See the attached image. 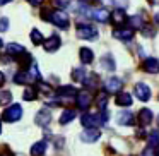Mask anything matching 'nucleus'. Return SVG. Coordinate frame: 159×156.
Instances as JSON below:
<instances>
[{
	"mask_svg": "<svg viewBox=\"0 0 159 156\" xmlns=\"http://www.w3.org/2000/svg\"><path fill=\"white\" fill-rule=\"evenodd\" d=\"M128 22H130L132 29H144V26H145L144 19H142L140 16H132V17L128 19Z\"/></svg>",
	"mask_w": 159,
	"mask_h": 156,
	"instance_id": "nucleus-24",
	"label": "nucleus"
},
{
	"mask_svg": "<svg viewBox=\"0 0 159 156\" xmlns=\"http://www.w3.org/2000/svg\"><path fill=\"white\" fill-rule=\"evenodd\" d=\"M157 156H159V149H157Z\"/></svg>",
	"mask_w": 159,
	"mask_h": 156,
	"instance_id": "nucleus-44",
	"label": "nucleus"
},
{
	"mask_svg": "<svg viewBox=\"0 0 159 156\" xmlns=\"http://www.w3.org/2000/svg\"><path fill=\"white\" fill-rule=\"evenodd\" d=\"M116 122L120 125H134L135 124V118H134V115H132L130 111H121V113H118Z\"/></svg>",
	"mask_w": 159,
	"mask_h": 156,
	"instance_id": "nucleus-14",
	"label": "nucleus"
},
{
	"mask_svg": "<svg viewBox=\"0 0 159 156\" xmlns=\"http://www.w3.org/2000/svg\"><path fill=\"white\" fill-rule=\"evenodd\" d=\"M58 96L60 98H77V89L72 86H62L58 89Z\"/></svg>",
	"mask_w": 159,
	"mask_h": 156,
	"instance_id": "nucleus-17",
	"label": "nucleus"
},
{
	"mask_svg": "<svg viewBox=\"0 0 159 156\" xmlns=\"http://www.w3.org/2000/svg\"><path fill=\"white\" fill-rule=\"evenodd\" d=\"M2 117H4L5 122H17V120H21V117H22V108H21V105H17V103L11 105L7 110H4Z\"/></svg>",
	"mask_w": 159,
	"mask_h": 156,
	"instance_id": "nucleus-2",
	"label": "nucleus"
},
{
	"mask_svg": "<svg viewBox=\"0 0 159 156\" xmlns=\"http://www.w3.org/2000/svg\"><path fill=\"white\" fill-rule=\"evenodd\" d=\"M12 81H14V84H28V83H31V77H29L28 70H19Z\"/></svg>",
	"mask_w": 159,
	"mask_h": 156,
	"instance_id": "nucleus-19",
	"label": "nucleus"
},
{
	"mask_svg": "<svg viewBox=\"0 0 159 156\" xmlns=\"http://www.w3.org/2000/svg\"><path fill=\"white\" fill-rule=\"evenodd\" d=\"M106 101H108L106 93H99L96 96V103H98V108H99V110H104V108H106Z\"/></svg>",
	"mask_w": 159,
	"mask_h": 156,
	"instance_id": "nucleus-28",
	"label": "nucleus"
},
{
	"mask_svg": "<svg viewBox=\"0 0 159 156\" xmlns=\"http://www.w3.org/2000/svg\"><path fill=\"white\" fill-rule=\"evenodd\" d=\"M2 46H4V41H2V38H0V48H2Z\"/></svg>",
	"mask_w": 159,
	"mask_h": 156,
	"instance_id": "nucleus-41",
	"label": "nucleus"
},
{
	"mask_svg": "<svg viewBox=\"0 0 159 156\" xmlns=\"http://www.w3.org/2000/svg\"><path fill=\"white\" fill-rule=\"evenodd\" d=\"M113 36L116 40H123V41H127V40H132V36H134V29L132 28H116L113 31Z\"/></svg>",
	"mask_w": 159,
	"mask_h": 156,
	"instance_id": "nucleus-10",
	"label": "nucleus"
},
{
	"mask_svg": "<svg viewBox=\"0 0 159 156\" xmlns=\"http://www.w3.org/2000/svg\"><path fill=\"white\" fill-rule=\"evenodd\" d=\"M5 50H7L9 55H14V57H19V55H24V53H26L24 46H21L19 43H9Z\"/></svg>",
	"mask_w": 159,
	"mask_h": 156,
	"instance_id": "nucleus-16",
	"label": "nucleus"
},
{
	"mask_svg": "<svg viewBox=\"0 0 159 156\" xmlns=\"http://www.w3.org/2000/svg\"><path fill=\"white\" fill-rule=\"evenodd\" d=\"M145 72L149 74H157L159 72V60L157 59H145L144 64H142Z\"/></svg>",
	"mask_w": 159,
	"mask_h": 156,
	"instance_id": "nucleus-11",
	"label": "nucleus"
},
{
	"mask_svg": "<svg viewBox=\"0 0 159 156\" xmlns=\"http://www.w3.org/2000/svg\"><path fill=\"white\" fill-rule=\"evenodd\" d=\"M36 124L41 125V127H46V125L52 122V113H50V110H46V108H43V110L38 111V115H36Z\"/></svg>",
	"mask_w": 159,
	"mask_h": 156,
	"instance_id": "nucleus-9",
	"label": "nucleus"
},
{
	"mask_svg": "<svg viewBox=\"0 0 159 156\" xmlns=\"http://www.w3.org/2000/svg\"><path fill=\"white\" fill-rule=\"evenodd\" d=\"M45 151H46V142L38 141L36 144H33V148H31V156H43Z\"/></svg>",
	"mask_w": 159,
	"mask_h": 156,
	"instance_id": "nucleus-20",
	"label": "nucleus"
},
{
	"mask_svg": "<svg viewBox=\"0 0 159 156\" xmlns=\"http://www.w3.org/2000/svg\"><path fill=\"white\" fill-rule=\"evenodd\" d=\"M125 21H128L127 12H125L123 9H116V11L113 12V22H116V24H123Z\"/></svg>",
	"mask_w": 159,
	"mask_h": 156,
	"instance_id": "nucleus-23",
	"label": "nucleus"
},
{
	"mask_svg": "<svg viewBox=\"0 0 159 156\" xmlns=\"http://www.w3.org/2000/svg\"><path fill=\"white\" fill-rule=\"evenodd\" d=\"M154 19H156V24H159V12H156V16H154Z\"/></svg>",
	"mask_w": 159,
	"mask_h": 156,
	"instance_id": "nucleus-40",
	"label": "nucleus"
},
{
	"mask_svg": "<svg viewBox=\"0 0 159 156\" xmlns=\"http://www.w3.org/2000/svg\"><path fill=\"white\" fill-rule=\"evenodd\" d=\"M80 122H82V125L87 129H98L101 124H104L103 117H101L99 113H84L82 117H80Z\"/></svg>",
	"mask_w": 159,
	"mask_h": 156,
	"instance_id": "nucleus-1",
	"label": "nucleus"
},
{
	"mask_svg": "<svg viewBox=\"0 0 159 156\" xmlns=\"http://www.w3.org/2000/svg\"><path fill=\"white\" fill-rule=\"evenodd\" d=\"M77 36L82 40H96L98 31L89 24H79L77 26Z\"/></svg>",
	"mask_w": 159,
	"mask_h": 156,
	"instance_id": "nucleus-4",
	"label": "nucleus"
},
{
	"mask_svg": "<svg viewBox=\"0 0 159 156\" xmlns=\"http://www.w3.org/2000/svg\"><path fill=\"white\" fill-rule=\"evenodd\" d=\"M31 41H33V45H41L43 43V36L38 29H33L31 31Z\"/></svg>",
	"mask_w": 159,
	"mask_h": 156,
	"instance_id": "nucleus-30",
	"label": "nucleus"
},
{
	"mask_svg": "<svg viewBox=\"0 0 159 156\" xmlns=\"http://www.w3.org/2000/svg\"><path fill=\"white\" fill-rule=\"evenodd\" d=\"M142 33H144V35L149 38V36H152V35H154V29H152L151 26H144V29H142Z\"/></svg>",
	"mask_w": 159,
	"mask_h": 156,
	"instance_id": "nucleus-36",
	"label": "nucleus"
},
{
	"mask_svg": "<svg viewBox=\"0 0 159 156\" xmlns=\"http://www.w3.org/2000/svg\"><path fill=\"white\" fill-rule=\"evenodd\" d=\"M93 17L99 22H108L110 21V12H108L106 9H98V11L93 12Z\"/></svg>",
	"mask_w": 159,
	"mask_h": 156,
	"instance_id": "nucleus-21",
	"label": "nucleus"
},
{
	"mask_svg": "<svg viewBox=\"0 0 159 156\" xmlns=\"http://www.w3.org/2000/svg\"><path fill=\"white\" fill-rule=\"evenodd\" d=\"M28 72H29V77H31V83L39 81V72H38V67H36V64H31V70H28Z\"/></svg>",
	"mask_w": 159,
	"mask_h": 156,
	"instance_id": "nucleus-31",
	"label": "nucleus"
},
{
	"mask_svg": "<svg viewBox=\"0 0 159 156\" xmlns=\"http://www.w3.org/2000/svg\"><path fill=\"white\" fill-rule=\"evenodd\" d=\"M60 43H62L60 36L58 35H52L46 41H43V46H45L46 52H57V50L60 48Z\"/></svg>",
	"mask_w": 159,
	"mask_h": 156,
	"instance_id": "nucleus-6",
	"label": "nucleus"
},
{
	"mask_svg": "<svg viewBox=\"0 0 159 156\" xmlns=\"http://www.w3.org/2000/svg\"><path fill=\"white\" fill-rule=\"evenodd\" d=\"M5 103H11V93L9 91H2L0 93V105H5Z\"/></svg>",
	"mask_w": 159,
	"mask_h": 156,
	"instance_id": "nucleus-34",
	"label": "nucleus"
},
{
	"mask_svg": "<svg viewBox=\"0 0 159 156\" xmlns=\"http://www.w3.org/2000/svg\"><path fill=\"white\" fill-rule=\"evenodd\" d=\"M4 81H5V77H4V74L0 72V86H2V84H4Z\"/></svg>",
	"mask_w": 159,
	"mask_h": 156,
	"instance_id": "nucleus-39",
	"label": "nucleus"
},
{
	"mask_svg": "<svg viewBox=\"0 0 159 156\" xmlns=\"http://www.w3.org/2000/svg\"><path fill=\"white\" fill-rule=\"evenodd\" d=\"M50 22H53L55 26H58L62 29H67L69 28V16L62 11H53L52 17H50Z\"/></svg>",
	"mask_w": 159,
	"mask_h": 156,
	"instance_id": "nucleus-3",
	"label": "nucleus"
},
{
	"mask_svg": "<svg viewBox=\"0 0 159 156\" xmlns=\"http://www.w3.org/2000/svg\"><path fill=\"white\" fill-rule=\"evenodd\" d=\"M55 5H58V7H62V9H65L67 5H69V2H60V0H57L55 2Z\"/></svg>",
	"mask_w": 159,
	"mask_h": 156,
	"instance_id": "nucleus-38",
	"label": "nucleus"
},
{
	"mask_svg": "<svg viewBox=\"0 0 159 156\" xmlns=\"http://www.w3.org/2000/svg\"><path fill=\"white\" fill-rule=\"evenodd\" d=\"M101 65H103L104 69H108V70H113V69H115V64H113V59H111V55L103 57V59H101Z\"/></svg>",
	"mask_w": 159,
	"mask_h": 156,
	"instance_id": "nucleus-29",
	"label": "nucleus"
},
{
	"mask_svg": "<svg viewBox=\"0 0 159 156\" xmlns=\"http://www.w3.org/2000/svg\"><path fill=\"white\" fill-rule=\"evenodd\" d=\"M135 94H137V98L140 101H147L149 98H151V89H149L147 84L139 83L137 86H135Z\"/></svg>",
	"mask_w": 159,
	"mask_h": 156,
	"instance_id": "nucleus-7",
	"label": "nucleus"
},
{
	"mask_svg": "<svg viewBox=\"0 0 159 156\" xmlns=\"http://www.w3.org/2000/svg\"><path fill=\"white\" fill-rule=\"evenodd\" d=\"M9 29V19L7 17H2L0 19V31L4 33V31H7Z\"/></svg>",
	"mask_w": 159,
	"mask_h": 156,
	"instance_id": "nucleus-35",
	"label": "nucleus"
},
{
	"mask_svg": "<svg viewBox=\"0 0 159 156\" xmlns=\"http://www.w3.org/2000/svg\"><path fill=\"white\" fill-rule=\"evenodd\" d=\"M74 118H75V110H63L62 115H60V124L65 125L69 122H72Z\"/></svg>",
	"mask_w": 159,
	"mask_h": 156,
	"instance_id": "nucleus-22",
	"label": "nucleus"
},
{
	"mask_svg": "<svg viewBox=\"0 0 159 156\" xmlns=\"http://www.w3.org/2000/svg\"><path fill=\"white\" fill-rule=\"evenodd\" d=\"M157 125H159V117H157Z\"/></svg>",
	"mask_w": 159,
	"mask_h": 156,
	"instance_id": "nucleus-43",
	"label": "nucleus"
},
{
	"mask_svg": "<svg viewBox=\"0 0 159 156\" xmlns=\"http://www.w3.org/2000/svg\"><path fill=\"white\" fill-rule=\"evenodd\" d=\"M142 156H157V149H156L154 146H147V148H144V151H142Z\"/></svg>",
	"mask_w": 159,
	"mask_h": 156,
	"instance_id": "nucleus-33",
	"label": "nucleus"
},
{
	"mask_svg": "<svg viewBox=\"0 0 159 156\" xmlns=\"http://www.w3.org/2000/svg\"><path fill=\"white\" fill-rule=\"evenodd\" d=\"M79 57H80V62L82 64H91L94 60V53H93V50L91 48H87V46H82L80 48V52H79Z\"/></svg>",
	"mask_w": 159,
	"mask_h": 156,
	"instance_id": "nucleus-15",
	"label": "nucleus"
},
{
	"mask_svg": "<svg viewBox=\"0 0 159 156\" xmlns=\"http://www.w3.org/2000/svg\"><path fill=\"white\" fill-rule=\"evenodd\" d=\"M75 100H77V106H79L80 110H87L89 105L93 103V96H91L89 91H79Z\"/></svg>",
	"mask_w": 159,
	"mask_h": 156,
	"instance_id": "nucleus-5",
	"label": "nucleus"
},
{
	"mask_svg": "<svg viewBox=\"0 0 159 156\" xmlns=\"http://www.w3.org/2000/svg\"><path fill=\"white\" fill-rule=\"evenodd\" d=\"M72 79L77 81V83H84V79H86V70H84L82 67H79V69H74V70H72Z\"/></svg>",
	"mask_w": 159,
	"mask_h": 156,
	"instance_id": "nucleus-26",
	"label": "nucleus"
},
{
	"mask_svg": "<svg viewBox=\"0 0 159 156\" xmlns=\"http://www.w3.org/2000/svg\"><path fill=\"white\" fill-rule=\"evenodd\" d=\"M99 135H101L99 130H96V129H87V130H84L80 134V139L84 142H96L99 139Z\"/></svg>",
	"mask_w": 159,
	"mask_h": 156,
	"instance_id": "nucleus-12",
	"label": "nucleus"
},
{
	"mask_svg": "<svg viewBox=\"0 0 159 156\" xmlns=\"http://www.w3.org/2000/svg\"><path fill=\"white\" fill-rule=\"evenodd\" d=\"M115 101H116L118 106H132V103H134V98H132L130 93L120 91V93L116 94V98H115Z\"/></svg>",
	"mask_w": 159,
	"mask_h": 156,
	"instance_id": "nucleus-8",
	"label": "nucleus"
},
{
	"mask_svg": "<svg viewBox=\"0 0 159 156\" xmlns=\"http://www.w3.org/2000/svg\"><path fill=\"white\" fill-rule=\"evenodd\" d=\"M0 134H2V122H0Z\"/></svg>",
	"mask_w": 159,
	"mask_h": 156,
	"instance_id": "nucleus-42",
	"label": "nucleus"
},
{
	"mask_svg": "<svg viewBox=\"0 0 159 156\" xmlns=\"http://www.w3.org/2000/svg\"><path fill=\"white\" fill-rule=\"evenodd\" d=\"M139 122H140L142 125H149L152 122V111L149 110V108H142V110L139 111Z\"/></svg>",
	"mask_w": 159,
	"mask_h": 156,
	"instance_id": "nucleus-18",
	"label": "nucleus"
},
{
	"mask_svg": "<svg viewBox=\"0 0 159 156\" xmlns=\"http://www.w3.org/2000/svg\"><path fill=\"white\" fill-rule=\"evenodd\" d=\"M104 87H106L108 93H120L121 81L118 79V77H110V79L106 81V84H104Z\"/></svg>",
	"mask_w": 159,
	"mask_h": 156,
	"instance_id": "nucleus-13",
	"label": "nucleus"
},
{
	"mask_svg": "<svg viewBox=\"0 0 159 156\" xmlns=\"http://www.w3.org/2000/svg\"><path fill=\"white\" fill-rule=\"evenodd\" d=\"M159 144V130H152L151 134H149V146H154Z\"/></svg>",
	"mask_w": 159,
	"mask_h": 156,
	"instance_id": "nucleus-32",
	"label": "nucleus"
},
{
	"mask_svg": "<svg viewBox=\"0 0 159 156\" xmlns=\"http://www.w3.org/2000/svg\"><path fill=\"white\" fill-rule=\"evenodd\" d=\"M98 83H99V77L96 74H87L86 79H84V86H87L89 89H94L98 86Z\"/></svg>",
	"mask_w": 159,
	"mask_h": 156,
	"instance_id": "nucleus-25",
	"label": "nucleus"
},
{
	"mask_svg": "<svg viewBox=\"0 0 159 156\" xmlns=\"http://www.w3.org/2000/svg\"><path fill=\"white\" fill-rule=\"evenodd\" d=\"M39 89H41V91H45V93H50V91H52V87H50L48 84L41 83V84H39Z\"/></svg>",
	"mask_w": 159,
	"mask_h": 156,
	"instance_id": "nucleus-37",
	"label": "nucleus"
},
{
	"mask_svg": "<svg viewBox=\"0 0 159 156\" xmlns=\"http://www.w3.org/2000/svg\"><path fill=\"white\" fill-rule=\"evenodd\" d=\"M36 96H38V91H36V87H28V89L24 91V94H22V98H24L26 101H34Z\"/></svg>",
	"mask_w": 159,
	"mask_h": 156,
	"instance_id": "nucleus-27",
	"label": "nucleus"
}]
</instances>
